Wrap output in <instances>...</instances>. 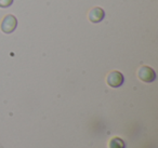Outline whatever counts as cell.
I'll list each match as a JSON object with an SVG mask.
<instances>
[{
  "label": "cell",
  "instance_id": "cell-1",
  "mask_svg": "<svg viewBox=\"0 0 158 148\" xmlns=\"http://www.w3.org/2000/svg\"><path fill=\"white\" fill-rule=\"evenodd\" d=\"M16 26H18V20L14 15L12 14H8L3 18L0 28L5 34H11L15 31Z\"/></svg>",
  "mask_w": 158,
  "mask_h": 148
},
{
  "label": "cell",
  "instance_id": "cell-3",
  "mask_svg": "<svg viewBox=\"0 0 158 148\" xmlns=\"http://www.w3.org/2000/svg\"><path fill=\"white\" fill-rule=\"evenodd\" d=\"M123 81H125L123 75L121 74L120 72H117V70L110 72V74L107 75V77H106V82L112 88L121 87V85L123 84Z\"/></svg>",
  "mask_w": 158,
  "mask_h": 148
},
{
  "label": "cell",
  "instance_id": "cell-6",
  "mask_svg": "<svg viewBox=\"0 0 158 148\" xmlns=\"http://www.w3.org/2000/svg\"><path fill=\"white\" fill-rule=\"evenodd\" d=\"M13 3V0H0V8H9Z\"/></svg>",
  "mask_w": 158,
  "mask_h": 148
},
{
  "label": "cell",
  "instance_id": "cell-5",
  "mask_svg": "<svg viewBox=\"0 0 158 148\" xmlns=\"http://www.w3.org/2000/svg\"><path fill=\"white\" fill-rule=\"evenodd\" d=\"M108 148H126V144L120 137H114L110 141Z\"/></svg>",
  "mask_w": 158,
  "mask_h": 148
},
{
  "label": "cell",
  "instance_id": "cell-2",
  "mask_svg": "<svg viewBox=\"0 0 158 148\" xmlns=\"http://www.w3.org/2000/svg\"><path fill=\"white\" fill-rule=\"evenodd\" d=\"M138 77L143 82L149 83L153 82L156 79V72L149 66H142V67H140V69L138 72Z\"/></svg>",
  "mask_w": 158,
  "mask_h": 148
},
{
  "label": "cell",
  "instance_id": "cell-4",
  "mask_svg": "<svg viewBox=\"0 0 158 148\" xmlns=\"http://www.w3.org/2000/svg\"><path fill=\"white\" fill-rule=\"evenodd\" d=\"M88 18H89V21H90V22L100 23L104 20V18H105V12H104V10L100 7L92 8V9L89 11Z\"/></svg>",
  "mask_w": 158,
  "mask_h": 148
}]
</instances>
